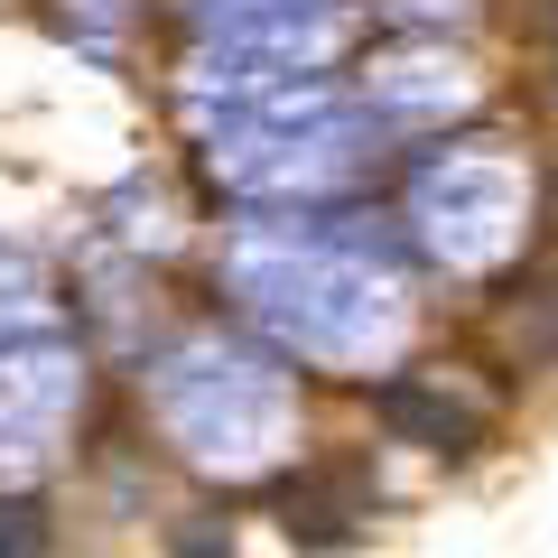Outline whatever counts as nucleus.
Wrapping results in <instances>:
<instances>
[{
  "mask_svg": "<svg viewBox=\"0 0 558 558\" xmlns=\"http://www.w3.org/2000/svg\"><path fill=\"white\" fill-rule=\"evenodd\" d=\"M373 410H381V428L391 438H418V447H438V457H465V447L484 438V410H465V400H447L438 381H381L373 391Z\"/></svg>",
  "mask_w": 558,
  "mask_h": 558,
  "instance_id": "obj_1",
  "label": "nucleus"
},
{
  "mask_svg": "<svg viewBox=\"0 0 558 558\" xmlns=\"http://www.w3.org/2000/svg\"><path fill=\"white\" fill-rule=\"evenodd\" d=\"M38 502H0V558H38Z\"/></svg>",
  "mask_w": 558,
  "mask_h": 558,
  "instance_id": "obj_2",
  "label": "nucleus"
},
{
  "mask_svg": "<svg viewBox=\"0 0 558 558\" xmlns=\"http://www.w3.org/2000/svg\"><path fill=\"white\" fill-rule=\"evenodd\" d=\"M549 57H558V10H549Z\"/></svg>",
  "mask_w": 558,
  "mask_h": 558,
  "instance_id": "obj_3",
  "label": "nucleus"
}]
</instances>
